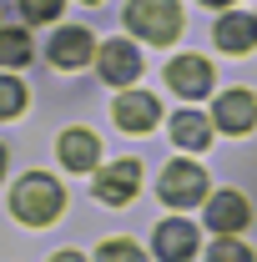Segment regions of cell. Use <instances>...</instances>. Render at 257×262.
I'll use <instances>...</instances> for the list:
<instances>
[{
    "label": "cell",
    "mask_w": 257,
    "mask_h": 262,
    "mask_svg": "<svg viewBox=\"0 0 257 262\" xmlns=\"http://www.w3.org/2000/svg\"><path fill=\"white\" fill-rule=\"evenodd\" d=\"M136 187H141V166H136V162H116V166H106V171L96 177V196H101V202H111V207L131 202Z\"/></svg>",
    "instance_id": "30bf717a"
},
{
    "label": "cell",
    "mask_w": 257,
    "mask_h": 262,
    "mask_svg": "<svg viewBox=\"0 0 257 262\" xmlns=\"http://www.w3.org/2000/svg\"><path fill=\"white\" fill-rule=\"evenodd\" d=\"M207 136H212V121H207L202 111H177V116H172V141H177L182 151H202Z\"/></svg>",
    "instance_id": "5bb4252c"
},
{
    "label": "cell",
    "mask_w": 257,
    "mask_h": 262,
    "mask_svg": "<svg viewBox=\"0 0 257 262\" xmlns=\"http://www.w3.org/2000/svg\"><path fill=\"white\" fill-rule=\"evenodd\" d=\"M0 171H5V151H0Z\"/></svg>",
    "instance_id": "7402d4cb"
},
{
    "label": "cell",
    "mask_w": 257,
    "mask_h": 262,
    "mask_svg": "<svg viewBox=\"0 0 257 262\" xmlns=\"http://www.w3.org/2000/svg\"><path fill=\"white\" fill-rule=\"evenodd\" d=\"M26 61H31V35L0 31V66H26Z\"/></svg>",
    "instance_id": "9a60e30c"
},
{
    "label": "cell",
    "mask_w": 257,
    "mask_h": 262,
    "mask_svg": "<svg viewBox=\"0 0 257 262\" xmlns=\"http://www.w3.org/2000/svg\"><path fill=\"white\" fill-rule=\"evenodd\" d=\"M126 26L136 35H146L152 46H166L182 35V5L177 0H131L126 5Z\"/></svg>",
    "instance_id": "7a4b0ae2"
},
{
    "label": "cell",
    "mask_w": 257,
    "mask_h": 262,
    "mask_svg": "<svg viewBox=\"0 0 257 262\" xmlns=\"http://www.w3.org/2000/svg\"><path fill=\"white\" fill-rule=\"evenodd\" d=\"M212 35H217V46H222V51L242 56V51H252V46H257V15H222Z\"/></svg>",
    "instance_id": "4fadbf2b"
},
{
    "label": "cell",
    "mask_w": 257,
    "mask_h": 262,
    "mask_svg": "<svg viewBox=\"0 0 257 262\" xmlns=\"http://www.w3.org/2000/svg\"><path fill=\"white\" fill-rule=\"evenodd\" d=\"M192 252H197V227L192 222L177 217V222H161L157 227V257L161 262H187Z\"/></svg>",
    "instance_id": "8fae6325"
},
{
    "label": "cell",
    "mask_w": 257,
    "mask_h": 262,
    "mask_svg": "<svg viewBox=\"0 0 257 262\" xmlns=\"http://www.w3.org/2000/svg\"><path fill=\"white\" fill-rule=\"evenodd\" d=\"M51 262H86V257H81V252H56Z\"/></svg>",
    "instance_id": "ffe728a7"
},
{
    "label": "cell",
    "mask_w": 257,
    "mask_h": 262,
    "mask_svg": "<svg viewBox=\"0 0 257 262\" xmlns=\"http://www.w3.org/2000/svg\"><path fill=\"white\" fill-rule=\"evenodd\" d=\"M207 196V171L197 162H172L161 171V202L166 207H197Z\"/></svg>",
    "instance_id": "3957f363"
},
{
    "label": "cell",
    "mask_w": 257,
    "mask_h": 262,
    "mask_svg": "<svg viewBox=\"0 0 257 262\" xmlns=\"http://www.w3.org/2000/svg\"><path fill=\"white\" fill-rule=\"evenodd\" d=\"M217 126L232 131V136L252 131L257 126V96L252 91H222L217 96Z\"/></svg>",
    "instance_id": "9c48e42d"
},
{
    "label": "cell",
    "mask_w": 257,
    "mask_h": 262,
    "mask_svg": "<svg viewBox=\"0 0 257 262\" xmlns=\"http://www.w3.org/2000/svg\"><path fill=\"white\" fill-rule=\"evenodd\" d=\"M166 81H172V91H177V96L197 101V96H207V91H212V66L202 61V56H177V61L166 66Z\"/></svg>",
    "instance_id": "52a82bcc"
},
{
    "label": "cell",
    "mask_w": 257,
    "mask_h": 262,
    "mask_svg": "<svg viewBox=\"0 0 257 262\" xmlns=\"http://www.w3.org/2000/svg\"><path fill=\"white\" fill-rule=\"evenodd\" d=\"M91 56H96V46H91V31H86V26H66V31L51 35V66L81 71Z\"/></svg>",
    "instance_id": "8992f818"
},
{
    "label": "cell",
    "mask_w": 257,
    "mask_h": 262,
    "mask_svg": "<svg viewBox=\"0 0 257 262\" xmlns=\"http://www.w3.org/2000/svg\"><path fill=\"white\" fill-rule=\"evenodd\" d=\"M20 106H26V86L15 76H0V116H20Z\"/></svg>",
    "instance_id": "2e32d148"
},
{
    "label": "cell",
    "mask_w": 257,
    "mask_h": 262,
    "mask_svg": "<svg viewBox=\"0 0 257 262\" xmlns=\"http://www.w3.org/2000/svg\"><path fill=\"white\" fill-rule=\"evenodd\" d=\"M116 126L121 131H152L161 121V106L157 96H146V91H126V96H116Z\"/></svg>",
    "instance_id": "ba28073f"
},
{
    "label": "cell",
    "mask_w": 257,
    "mask_h": 262,
    "mask_svg": "<svg viewBox=\"0 0 257 262\" xmlns=\"http://www.w3.org/2000/svg\"><path fill=\"white\" fill-rule=\"evenodd\" d=\"M207 262H252V252H247L237 237H217L212 252H207Z\"/></svg>",
    "instance_id": "e0dca14e"
},
{
    "label": "cell",
    "mask_w": 257,
    "mask_h": 262,
    "mask_svg": "<svg viewBox=\"0 0 257 262\" xmlns=\"http://www.w3.org/2000/svg\"><path fill=\"white\" fill-rule=\"evenodd\" d=\"M96 262H146L141 252H136V242H126V237H116V242H106L96 252Z\"/></svg>",
    "instance_id": "ac0fdd59"
},
{
    "label": "cell",
    "mask_w": 257,
    "mask_h": 262,
    "mask_svg": "<svg viewBox=\"0 0 257 262\" xmlns=\"http://www.w3.org/2000/svg\"><path fill=\"white\" fill-rule=\"evenodd\" d=\"M91 5H96V0H91Z\"/></svg>",
    "instance_id": "603a6c76"
},
{
    "label": "cell",
    "mask_w": 257,
    "mask_h": 262,
    "mask_svg": "<svg viewBox=\"0 0 257 262\" xmlns=\"http://www.w3.org/2000/svg\"><path fill=\"white\" fill-rule=\"evenodd\" d=\"M96 71L111 81V86H126V81L141 76V56H136L131 40H106V46L96 51Z\"/></svg>",
    "instance_id": "5b68a950"
},
{
    "label": "cell",
    "mask_w": 257,
    "mask_h": 262,
    "mask_svg": "<svg viewBox=\"0 0 257 262\" xmlns=\"http://www.w3.org/2000/svg\"><path fill=\"white\" fill-rule=\"evenodd\" d=\"M20 15L35 20V26H40V20H56V15H61V0H20Z\"/></svg>",
    "instance_id": "d6986e66"
},
{
    "label": "cell",
    "mask_w": 257,
    "mask_h": 262,
    "mask_svg": "<svg viewBox=\"0 0 257 262\" xmlns=\"http://www.w3.org/2000/svg\"><path fill=\"white\" fill-rule=\"evenodd\" d=\"M96 157H101V141H96V131H86V126H71L61 136V162L71 166V171H96Z\"/></svg>",
    "instance_id": "7c38bea8"
},
{
    "label": "cell",
    "mask_w": 257,
    "mask_h": 262,
    "mask_svg": "<svg viewBox=\"0 0 257 262\" xmlns=\"http://www.w3.org/2000/svg\"><path fill=\"white\" fill-rule=\"evenodd\" d=\"M202 5H232V0H202Z\"/></svg>",
    "instance_id": "44dd1931"
},
{
    "label": "cell",
    "mask_w": 257,
    "mask_h": 262,
    "mask_svg": "<svg viewBox=\"0 0 257 262\" xmlns=\"http://www.w3.org/2000/svg\"><path fill=\"white\" fill-rule=\"evenodd\" d=\"M66 207V192L56 177H46V171H31V177H20L15 182V192H10V212L26 222V227H46V222H56Z\"/></svg>",
    "instance_id": "6da1fadb"
},
{
    "label": "cell",
    "mask_w": 257,
    "mask_h": 262,
    "mask_svg": "<svg viewBox=\"0 0 257 262\" xmlns=\"http://www.w3.org/2000/svg\"><path fill=\"white\" fill-rule=\"evenodd\" d=\"M247 217H252V207H247L242 192H217L207 202V227L217 232V237H237V232L247 227Z\"/></svg>",
    "instance_id": "277c9868"
}]
</instances>
